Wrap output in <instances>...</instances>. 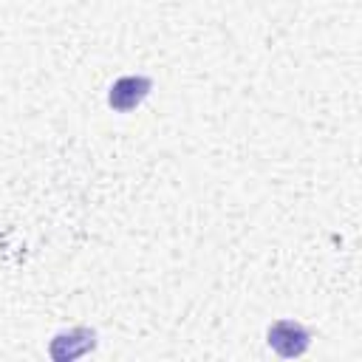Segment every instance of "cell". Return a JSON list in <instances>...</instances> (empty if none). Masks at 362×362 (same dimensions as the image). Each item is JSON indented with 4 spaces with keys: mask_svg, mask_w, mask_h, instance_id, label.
Returning a JSON list of instances; mask_svg holds the SVG:
<instances>
[{
    "mask_svg": "<svg viewBox=\"0 0 362 362\" xmlns=\"http://www.w3.org/2000/svg\"><path fill=\"white\" fill-rule=\"evenodd\" d=\"M266 342H269V348H272L277 356L294 359V356H303V354L308 351V345H311V331H308L300 320L283 317V320H274V322L269 325Z\"/></svg>",
    "mask_w": 362,
    "mask_h": 362,
    "instance_id": "obj_1",
    "label": "cell"
},
{
    "mask_svg": "<svg viewBox=\"0 0 362 362\" xmlns=\"http://www.w3.org/2000/svg\"><path fill=\"white\" fill-rule=\"evenodd\" d=\"M153 90V79L144 74H127L119 76L110 88H107V107L116 113H130L136 110Z\"/></svg>",
    "mask_w": 362,
    "mask_h": 362,
    "instance_id": "obj_2",
    "label": "cell"
},
{
    "mask_svg": "<svg viewBox=\"0 0 362 362\" xmlns=\"http://www.w3.org/2000/svg\"><path fill=\"white\" fill-rule=\"evenodd\" d=\"M93 348H96V328L76 325V328H68V331H59V334L51 337L48 356L54 362H71V359L85 356Z\"/></svg>",
    "mask_w": 362,
    "mask_h": 362,
    "instance_id": "obj_3",
    "label": "cell"
}]
</instances>
